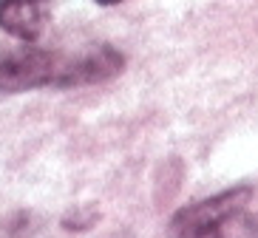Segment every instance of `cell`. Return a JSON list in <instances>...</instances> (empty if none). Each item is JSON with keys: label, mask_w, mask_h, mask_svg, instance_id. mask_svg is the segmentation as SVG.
Segmentation results:
<instances>
[{"label": "cell", "mask_w": 258, "mask_h": 238, "mask_svg": "<svg viewBox=\"0 0 258 238\" xmlns=\"http://www.w3.org/2000/svg\"><path fill=\"white\" fill-rule=\"evenodd\" d=\"M116 3H122V0H97V6H116Z\"/></svg>", "instance_id": "cell-5"}, {"label": "cell", "mask_w": 258, "mask_h": 238, "mask_svg": "<svg viewBox=\"0 0 258 238\" xmlns=\"http://www.w3.org/2000/svg\"><path fill=\"white\" fill-rule=\"evenodd\" d=\"M125 68L119 48L99 43L85 51H51L26 43L0 57V94H23L37 88H80L108 83Z\"/></svg>", "instance_id": "cell-1"}, {"label": "cell", "mask_w": 258, "mask_h": 238, "mask_svg": "<svg viewBox=\"0 0 258 238\" xmlns=\"http://www.w3.org/2000/svg\"><path fill=\"white\" fill-rule=\"evenodd\" d=\"M250 199L252 187L238 185L193 201L170 218L167 238H258V218L247 213Z\"/></svg>", "instance_id": "cell-2"}, {"label": "cell", "mask_w": 258, "mask_h": 238, "mask_svg": "<svg viewBox=\"0 0 258 238\" xmlns=\"http://www.w3.org/2000/svg\"><path fill=\"white\" fill-rule=\"evenodd\" d=\"M97 218H99L97 210H91V207H77L74 213H69L66 218H62V227H66V230H88V227H91Z\"/></svg>", "instance_id": "cell-4"}, {"label": "cell", "mask_w": 258, "mask_h": 238, "mask_svg": "<svg viewBox=\"0 0 258 238\" xmlns=\"http://www.w3.org/2000/svg\"><path fill=\"white\" fill-rule=\"evenodd\" d=\"M48 26L46 0H0V29L20 43H37Z\"/></svg>", "instance_id": "cell-3"}]
</instances>
